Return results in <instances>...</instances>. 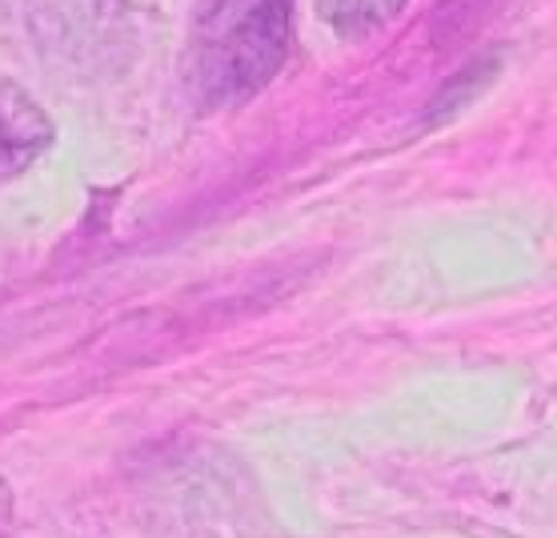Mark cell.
Returning a JSON list of instances; mask_svg holds the SVG:
<instances>
[{
    "label": "cell",
    "mask_w": 557,
    "mask_h": 538,
    "mask_svg": "<svg viewBox=\"0 0 557 538\" xmlns=\"http://www.w3.org/2000/svg\"><path fill=\"white\" fill-rule=\"evenodd\" d=\"M289 52V0H205L193 21L185 77L209 109L265 89Z\"/></svg>",
    "instance_id": "1"
},
{
    "label": "cell",
    "mask_w": 557,
    "mask_h": 538,
    "mask_svg": "<svg viewBox=\"0 0 557 538\" xmlns=\"http://www.w3.org/2000/svg\"><path fill=\"white\" fill-rule=\"evenodd\" d=\"M401 9L406 0H317V16L342 37H366L373 28L389 25Z\"/></svg>",
    "instance_id": "3"
},
{
    "label": "cell",
    "mask_w": 557,
    "mask_h": 538,
    "mask_svg": "<svg viewBox=\"0 0 557 538\" xmlns=\"http://www.w3.org/2000/svg\"><path fill=\"white\" fill-rule=\"evenodd\" d=\"M52 121L16 81H0V181L25 173L52 145Z\"/></svg>",
    "instance_id": "2"
}]
</instances>
